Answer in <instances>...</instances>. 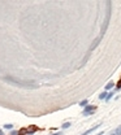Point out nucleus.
<instances>
[{"label": "nucleus", "mask_w": 121, "mask_h": 135, "mask_svg": "<svg viewBox=\"0 0 121 135\" xmlns=\"http://www.w3.org/2000/svg\"><path fill=\"white\" fill-rule=\"evenodd\" d=\"M95 110H96V107H95V105H87V107H85V109H83V112H82V116L93 114Z\"/></svg>", "instance_id": "f257e3e1"}, {"label": "nucleus", "mask_w": 121, "mask_h": 135, "mask_svg": "<svg viewBox=\"0 0 121 135\" xmlns=\"http://www.w3.org/2000/svg\"><path fill=\"white\" fill-rule=\"evenodd\" d=\"M5 81H9V82H12V83H16V85H18V86H29L26 82H21V81H18V79H16V78H12V77H5Z\"/></svg>", "instance_id": "f03ea898"}, {"label": "nucleus", "mask_w": 121, "mask_h": 135, "mask_svg": "<svg viewBox=\"0 0 121 135\" xmlns=\"http://www.w3.org/2000/svg\"><path fill=\"white\" fill-rule=\"evenodd\" d=\"M99 126H100V123H98V125H95V126H93L91 129H89V130H86V131H85V132H82L81 135H89L90 132H93L94 130H96V129H98Z\"/></svg>", "instance_id": "7ed1b4c3"}, {"label": "nucleus", "mask_w": 121, "mask_h": 135, "mask_svg": "<svg viewBox=\"0 0 121 135\" xmlns=\"http://www.w3.org/2000/svg\"><path fill=\"white\" fill-rule=\"evenodd\" d=\"M100 40H102V37H98V38L94 40V43H93V46L90 47V49H91V51H93V49H95V48L98 47V44H99V42H100Z\"/></svg>", "instance_id": "20e7f679"}, {"label": "nucleus", "mask_w": 121, "mask_h": 135, "mask_svg": "<svg viewBox=\"0 0 121 135\" xmlns=\"http://www.w3.org/2000/svg\"><path fill=\"white\" fill-rule=\"evenodd\" d=\"M18 135H33V132H30L26 127H24V129H21L18 131Z\"/></svg>", "instance_id": "39448f33"}, {"label": "nucleus", "mask_w": 121, "mask_h": 135, "mask_svg": "<svg viewBox=\"0 0 121 135\" xmlns=\"http://www.w3.org/2000/svg\"><path fill=\"white\" fill-rule=\"evenodd\" d=\"M113 87H115V83H113V82L107 83V85H105V91H108V90H111V88H113Z\"/></svg>", "instance_id": "423d86ee"}, {"label": "nucleus", "mask_w": 121, "mask_h": 135, "mask_svg": "<svg viewBox=\"0 0 121 135\" xmlns=\"http://www.w3.org/2000/svg\"><path fill=\"white\" fill-rule=\"evenodd\" d=\"M27 130H29L30 132H33V134H34V132L38 130V127H37V126H34V125H31V126H29V127H27Z\"/></svg>", "instance_id": "0eeeda50"}, {"label": "nucleus", "mask_w": 121, "mask_h": 135, "mask_svg": "<svg viewBox=\"0 0 121 135\" xmlns=\"http://www.w3.org/2000/svg\"><path fill=\"white\" fill-rule=\"evenodd\" d=\"M107 95H108V94L104 91V92H102L100 95H99V99H100V100H105V99H107Z\"/></svg>", "instance_id": "6e6552de"}, {"label": "nucleus", "mask_w": 121, "mask_h": 135, "mask_svg": "<svg viewBox=\"0 0 121 135\" xmlns=\"http://www.w3.org/2000/svg\"><path fill=\"white\" fill-rule=\"evenodd\" d=\"M4 129L12 130V129H13V125H12V123H5V125H4Z\"/></svg>", "instance_id": "1a4fd4ad"}, {"label": "nucleus", "mask_w": 121, "mask_h": 135, "mask_svg": "<svg viewBox=\"0 0 121 135\" xmlns=\"http://www.w3.org/2000/svg\"><path fill=\"white\" fill-rule=\"evenodd\" d=\"M61 127H63V129H68V127H70V122H65Z\"/></svg>", "instance_id": "9d476101"}, {"label": "nucleus", "mask_w": 121, "mask_h": 135, "mask_svg": "<svg viewBox=\"0 0 121 135\" xmlns=\"http://www.w3.org/2000/svg\"><path fill=\"white\" fill-rule=\"evenodd\" d=\"M80 105H81V107H87V100H86V99L82 100L81 103H80Z\"/></svg>", "instance_id": "9b49d317"}, {"label": "nucleus", "mask_w": 121, "mask_h": 135, "mask_svg": "<svg viewBox=\"0 0 121 135\" xmlns=\"http://www.w3.org/2000/svg\"><path fill=\"white\" fill-rule=\"evenodd\" d=\"M115 132H116V135H121V126H118V127L115 130Z\"/></svg>", "instance_id": "f8f14e48"}, {"label": "nucleus", "mask_w": 121, "mask_h": 135, "mask_svg": "<svg viewBox=\"0 0 121 135\" xmlns=\"http://www.w3.org/2000/svg\"><path fill=\"white\" fill-rule=\"evenodd\" d=\"M10 135H18V131H16V130H12V131H10Z\"/></svg>", "instance_id": "ddd939ff"}, {"label": "nucleus", "mask_w": 121, "mask_h": 135, "mask_svg": "<svg viewBox=\"0 0 121 135\" xmlns=\"http://www.w3.org/2000/svg\"><path fill=\"white\" fill-rule=\"evenodd\" d=\"M112 95H113L112 92H111V94H108V95H107V99H105V100H109V99H111V97H112Z\"/></svg>", "instance_id": "4468645a"}, {"label": "nucleus", "mask_w": 121, "mask_h": 135, "mask_svg": "<svg viewBox=\"0 0 121 135\" xmlns=\"http://www.w3.org/2000/svg\"><path fill=\"white\" fill-rule=\"evenodd\" d=\"M117 88H121V78H120V81H118V83H117Z\"/></svg>", "instance_id": "2eb2a0df"}, {"label": "nucleus", "mask_w": 121, "mask_h": 135, "mask_svg": "<svg viewBox=\"0 0 121 135\" xmlns=\"http://www.w3.org/2000/svg\"><path fill=\"white\" fill-rule=\"evenodd\" d=\"M51 135H61V132L59 131V132H55V134H51Z\"/></svg>", "instance_id": "dca6fc26"}, {"label": "nucleus", "mask_w": 121, "mask_h": 135, "mask_svg": "<svg viewBox=\"0 0 121 135\" xmlns=\"http://www.w3.org/2000/svg\"><path fill=\"white\" fill-rule=\"evenodd\" d=\"M109 135H116V132L113 131V132H111V134H109Z\"/></svg>", "instance_id": "f3484780"}, {"label": "nucleus", "mask_w": 121, "mask_h": 135, "mask_svg": "<svg viewBox=\"0 0 121 135\" xmlns=\"http://www.w3.org/2000/svg\"><path fill=\"white\" fill-rule=\"evenodd\" d=\"M96 135H103V131H100V134H96Z\"/></svg>", "instance_id": "a211bd4d"}, {"label": "nucleus", "mask_w": 121, "mask_h": 135, "mask_svg": "<svg viewBox=\"0 0 121 135\" xmlns=\"http://www.w3.org/2000/svg\"><path fill=\"white\" fill-rule=\"evenodd\" d=\"M0 135H4V134H3V131H2V130H0Z\"/></svg>", "instance_id": "6ab92c4d"}]
</instances>
